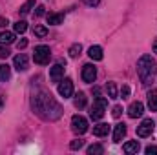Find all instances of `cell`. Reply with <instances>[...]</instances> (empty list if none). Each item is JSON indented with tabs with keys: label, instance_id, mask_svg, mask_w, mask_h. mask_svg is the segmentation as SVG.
<instances>
[{
	"label": "cell",
	"instance_id": "cell-1",
	"mask_svg": "<svg viewBox=\"0 0 157 155\" xmlns=\"http://www.w3.org/2000/svg\"><path fill=\"white\" fill-rule=\"evenodd\" d=\"M33 110L44 120H57L62 115V106L51 97V93L40 91L33 97Z\"/></svg>",
	"mask_w": 157,
	"mask_h": 155
},
{
	"label": "cell",
	"instance_id": "cell-2",
	"mask_svg": "<svg viewBox=\"0 0 157 155\" xmlns=\"http://www.w3.org/2000/svg\"><path fill=\"white\" fill-rule=\"evenodd\" d=\"M155 60L150 57V55H143L139 60H137V71H139V77L143 80L144 86H148L152 80H154V73H155Z\"/></svg>",
	"mask_w": 157,
	"mask_h": 155
},
{
	"label": "cell",
	"instance_id": "cell-3",
	"mask_svg": "<svg viewBox=\"0 0 157 155\" xmlns=\"http://www.w3.org/2000/svg\"><path fill=\"white\" fill-rule=\"evenodd\" d=\"M106 106H108V99L106 97H97L93 100L91 110H90V117L93 120H101L104 117V113H106Z\"/></svg>",
	"mask_w": 157,
	"mask_h": 155
},
{
	"label": "cell",
	"instance_id": "cell-4",
	"mask_svg": "<svg viewBox=\"0 0 157 155\" xmlns=\"http://www.w3.org/2000/svg\"><path fill=\"white\" fill-rule=\"evenodd\" d=\"M49 59H51V51H49V47H48V46H37V47H35L33 60H35L37 64L44 66V64H48V62H49Z\"/></svg>",
	"mask_w": 157,
	"mask_h": 155
},
{
	"label": "cell",
	"instance_id": "cell-5",
	"mask_svg": "<svg viewBox=\"0 0 157 155\" xmlns=\"http://www.w3.org/2000/svg\"><path fill=\"white\" fill-rule=\"evenodd\" d=\"M71 130L77 133V135H84L88 131V120L82 115H73L71 117Z\"/></svg>",
	"mask_w": 157,
	"mask_h": 155
},
{
	"label": "cell",
	"instance_id": "cell-6",
	"mask_svg": "<svg viewBox=\"0 0 157 155\" xmlns=\"http://www.w3.org/2000/svg\"><path fill=\"white\" fill-rule=\"evenodd\" d=\"M154 126H155V124H154L152 119H144V120L137 126V135L143 137V139H144V137H150L152 131H154Z\"/></svg>",
	"mask_w": 157,
	"mask_h": 155
},
{
	"label": "cell",
	"instance_id": "cell-7",
	"mask_svg": "<svg viewBox=\"0 0 157 155\" xmlns=\"http://www.w3.org/2000/svg\"><path fill=\"white\" fill-rule=\"evenodd\" d=\"M59 95L64 97V99H70L73 95V82H71V78L60 80V84H59Z\"/></svg>",
	"mask_w": 157,
	"mask_h": 155
},
{
	"label": "cell",
	"instance_id": "cell-8",
	"mask_svg": "<svg viewBox=\"0 0 157 155\" xmlns=\"http://www.w3.org/2000/svg\"><path fill=\"white\" fill-rule=\"evenodd\" d=\"M95 78H97V70H95L93 64L82 66V80H84V82L91 84V82H95Z\"/></svg>",
	"mask_w": 157,
	"mask_h": 155
},
{
	"label": "cell",
	"instance_id": "cell-9",
	"mask_svg": "<svg viewBox=\"0 0 157 155\" xmlns=\"http://www.w3.org/2000/svg\"><path fill=\"white\" fill-rule=\"evenodd\" d=\"M49 78H51V82H60L64 78V66L55 64L53 68H49Z\"/></svg>",
	"mask_w": 157,
	"mask_h": 155
},
{
	"label": "cell",
	"instance_id": "cell-10",
	"mask_svg": "<svg viewBox=\"0 0 157 155\" xmlns=\"http://www.w3.org/2000/svg\"><path fill=\"white\" fill-rule=\"evenodd\" d=\"M13 66L17 71H26L28 70V55L26 53H20L13 59Z\"/></svg>",
	"mask_w": 157,
	"mask_h": 155
},
{
	"label": "cell",
	"instance_id": "cell-11",
	"mask_svg": "<svg viewBox=\"0 0 157 155\" xmlns=\"http://www.w3.org/2000/svg\"><path fill=\"white\" fill-rule=\"evenodd\" d=\"M143 113H144L143 102H132L130 104V108H128V117L130 119H137V117H141Z\"/></svg>",
	"mask_w": 157,
	"mask_h": 155
},
{
	"label": "cell",
	"instance_id": "cell-12",
	"mask_svg": "<svg viewBox=\"0 0 157 155\" xmlns=\"http://www.w3.org/2000/svg\"><path fill=\"white\" fill-rule=\"evenodd\" d=\"M88 55L91 60H102V47L101 46H91L88 49Z\"/></svg>",
	"mask_w": 157,
	"mask_h": 155
},
{
	"label": "cell",
	"instance_id": "cell-13",
	"mask_svg": "<svg viewBox=\"0 0 157 155\" xmlns=\"http://www.w3.org/2000/svg\"><path fill=\"white\" fill-rule=\"evenodd\" d=\"M108 131H110V126L104 124V122L93 126V135H95V137H104V135H108Z\"/></svg>",
	"mask_w": 157,
	"mask_h": 155
},
{
	"label": "cell",
	"instance_id": "cell-14",
	"mask_svg": "<svg viewBox=\"0 0 157 155\" xmlns=\"http://www.w3.org/2000/svg\"><path fill=\"white\" fill-rule=\"evenodd\" d=\"M124 135H126V126L124 124H117L115 130H113V142H121Z\"/></svg>",
	"mask_w": 157,
	"mask_h": 155
},
{
	"label": "cell",
	"instance_id": "cell-15",
	"mask_svg": "<svg viewBox=\"0 0 157 155\" xmlns=\"http://www.w3.org/2000/svg\"><path fill=\"white\" fill-rule=\"evenodd\" d=\"M62 22H64V15H62V13H49V15H48V24L59 26V24H62Z\"/></svg>",
	"mask_w": 157,
	"mask_h": 155
},
{
	"label": "cell",
	"instance_id": "cell-16",
	"mask_svg": "<svg viewBox=\"0 0 157 155\" xmlns=\"http://www.w3.org/2000/svg\"><path fill=\"white\" fill-rule=\"evenodd\" d=\"M122 150H124V153H137V152L141 150V146H139L137 141H130V142H126V144L122 146Z\"/></svg>",
	"mask_w": 157,
	"mask_h": 155
},
{
	"label": "cell",
	"instance_id": "cell-17",
	"mask_svg": "<svg viewBox=\"0 0 157 155\" xmlns=\"http://www.w3.org/2000/svg\"><path fill=\"white\" fill-rule=\"evenodd\" d=\"M148 108L152 112H157V89L148 91Z\"/></svg>",
	"mask_w": 157,
	"mask_h": 155
},
{
	"label": "cell",
	"instance_id": "cell-18",
	"mask_svg": "<svg viewBox=\"0 0 157 155\" xmlns=\"http://www.w3.org/2000/svg\"><path fill=\"white\" fill-rule=\"evenodd\" d=\"M106 93H108V99H119L117 84H115V82H108V84H106Z\"/></svg>",
	"mask_w": 157,
	"mask_h": 155
},
{
	"label": "cell",
	"instance_id": "cell-19",
	"mask_svg": "<svg viewBox=\"0 0 157 155\" xmlns=\"http://www.w3.org/2000/svg\"><path fill=\"white\" fill-rule=\"evenodd\" d=\"M84 106H86V93L78 91L77 95H75V108H78V110H82Z\"/></svg>",
	"mask_w": 157,
	"mask_h": 155
},
{
	"label": "cell",
	"instance_id": "cell-20",
	"mask_svg": "<svg viewBox=\"0 0 157 155\" xmlns=\"http://www.w3.org/2000/svg\"><path fill=\"white\" fill-rule=\"evenodd\" d=\"M15 40V33L11 31H2L0 33V44H11Z\"/></svg>",
	"mask_w": 157,
	"mask_h": 155
},
{
	"label": "cell",
	"instance_id": "cell-21",
	"mask_svg": "<svg viewBox=\"0 0 157 155\" xmlns=\"http://www.w3.org/2000/svg\"><path fill=\"white\" fill-rule=\"evenodd\" d=\"M11 77V68L7 64H0V80H9Z\"/></svg>",
	"mask_w": 157,
	"mask_h": 155
},
{
	"label": "cell",
	"instance_id": "cell-22",
	"mask_svg": "<svg viewBox=\"0 0 157 155\" xmlns=\"http://www.w3.org/2000/svg\"><path fill=\"white\" fill-rule=\"evenodd\" d=\"M13 28H15V33H20V35H22V33H26V29H28V22H26V20H18V22H15Z\"/></svg>",
	"mask_w": 157,
	"mask_h": 155
},
{
	"label": "cell",
	"instance_id": "cell-23",
	"mask_svg": "<svg viewBox=\"0 0 157 155\" xmlns=\"http://www.w3.org/2000/svg\"><path fill=\"white\" fill-rule=\"evenodd\" d=\"M102 153H104V148L101 144H91L88 148V155H102Z\"/></svg>",
	"mask_w": 157,
	"mask_h": 155
},
{
	"label": "cell",
	"instance_id": "cell-24",
	"mask_svg": "<svg viewBox=\"0 0 157 155\" xmlns=\"http://www.w3.org/2000/svg\"><path fill=\"white\" fill-rule=\"evenodd\" d=\"M33 6H35V0H28L24 6H20V15H28L33 9Z\"/></svg>",
	"mask_w": 157,
	"mask_h": 155
},
{
	"label": "cell",
	"instance_id": "cell-25",
	"mask_svg": "<svg viewBox=\"0 0 157 155\" xmlns=\"http://www.w3.org/2000/svg\"><path fill=\"white\" fill-rule=\"evenodd\" d=\"M80 51H82V46H80V44H73V46L70 47V51H68V53H70V57H71V59H77L78 55H80Z\"/></svg>",
	"mask_w": 157,
	"mask_h": 155
},
{
	"label": "cell",
	"instance_id": "cell-26",
	"mask_svg": "<svg viewBox=\"0 0 157 155\" xmlns=\"http://www.w3.org/2000/svg\"><path fill=\"white\" fill-rule=\"evenodd\" d=\"M33 33H35L37 37H40V39H44V37L48 35V29H46L44 26H35V28H33Z\"/></svg>",
	"mask_w": 157,
	"mask_h": 155
},
{
	"label": "cell",
	"instance_id": "cell-27",
	"mask_svg": "<svg viewBox=\"0 0 157 155\" xmlns=\"http://www.w3.org/2000/svg\"><path fill=\"white\" fill-rule=\"evenodd\" d=\"M82 146H84V141H80V139H77V141H71V142H70V148H71V150H80Z\"/></svg>",
	"mask_w": 157,
	"mask_h": 155
},
{
	"label": "cell",
	"instance_id": "cell-28",
	"mask_svg": "<svg viewBox=\"0 0 157 155\" xmlns=\"http://www.w3.org/2000/svg\"><path fill=\"white\" fill-rule=\"evenodd\" d=\"M9 55H11L9 47H4V46H0V59H7Z\"/></svg>",
	"mask_w": 157,
	"mask_h": 155
},
{
	"label": "cell",
	"instance_id": "cell-29",
	"mask_svg": "<svg viewBox=\"0 0 157 155\" xmlns=\"http://www.w3.org/2000/svg\"><path fill=\"white\" fill-rule=\"evenodd\" d=\"M121 113H122V106H113V112H112L113 119H119V117H121Z\"/></svg>",
	"mask_w": 157,
	"mask_h": 155
},
{
	"label": "cell",
	"instance_id": "cell-30",
	"mask_svg": "<svg viewBox=\"0 0 157 155\" xmlns=\"http://www.w3.org/2000/svg\"><path fill=\"white\" fill-rule=\"evenodd\" d=\"M121 97H122V99H128V97H130V88H128V86H122V88H121Z\"/></svg>",
	"mask_w": 157,
	"mask_h": 155
},
{
	"label": "cell",
	"instance_id": "cell-31",
	"mask_svg": "<svg viewBox=\"0 0 157 155\" xmlns=\"http://www.w3.org/2000/svg\"><path fill=\"white\" fill-rule=\"evenodd\" d=\"M26 46H28V39H20L17 42V47H18V49H24Z\"/></svg>",
	"mask_w": 157,
	"mask_h": 155
},
{
	"label": "cell",
	"instance_id": "cell-32",
	"mask_svg": "<svg viewBox=\"0 0 157 155\" xmlns=\"http://www.w3.org/2000/svg\"><path fill=\"white\" fill-rule=\"evenodd\" d=\"M144 152H146V155H157V146H148Z\"/></svg>",
	"mask_w": 157,
	"mask_h": 155
},
{
	"label": "cell",
	"instance_id": "cell-33",
	"mask_svg": "<svg viewBox=\"0 0 157 155\" xmlns=\"http://www.w3.org/2000/svg\"><path fill=\"white\" fill-rule=\"evenodd\" d=\"M44 9H46V7H44V6H39V7H37V9H35V17H42V15H44V13H46V11H44Z\"/></svg>",
	"mask_w": 157,
	"mask_h": 155
},
{
	"label": "cell",
	"instance_id": "cell-34",
	"mask_svg": "<svg viewBox=\"0 0 157 155\" xmlns=\"http://www.w3.org/2000/svg\"><path fill=\"white\" fill-rule=\"evenodd\" d=\"M7 24H9V20L4 18V17H0V28H4V26H7Z\"/></svg>",
	"mask_w": 157,
	"mask_h": 155
},
{
	"label": "cell",
	"instance_id": "cell-35",
	"mask_svg": "<svg viewBox=\"0 0 157 155\" xmlns=\"http://www.w3.org/2000/svg\"><path fill=\"white\" fill-rule=\"evenodd\" d=\"M86 4H88V6H99L101 0H86Z\"/></svg>",
	"mask_w": 157,
	"mask_h": 155
},
{
	"label": "cell",
	"instance_id": "cell-36",
	"mask_svg": "<svg viewBox=\"0 0 157 155\" xmlns=\"http://www.w3.org/2000/svg\"><path fill=\"white\" fill-rule=\"evenodd\" d=\"M99 93H101V89L95 86V88H93V95H95V97H99Z\"/></svg>",
	"mask_w": 157,
	"mask_h": 155
},
{
	"label": "cell",
	"instance_id": "cell-37",
	"mask_svg": "<svg viewBox=\"0 0 157 155\" xmlns=\"http://www.w3.org/2000/svg\"><path fill=\"white\" fill-rule=\"evenodd\" d=\"M154 51L157 53V39H155V42H154Z\"/></svg>",
	"mask_w": 157,
	"mask_h": 155
},
{
	"label": "cell",
	"instance_id": "cell-38",
	"mask_svg": "<svg viewBox=\"0 0 157 155\" xmlns=\"http://www.w3.org/2000/svg\"><path fill=\"white\" fill-rule=\"evenodd\" d=\"M2 104H4V99H2V97H0V108H2Z\"/></svg>",
	"mask_w": 157,
	"mask_h": 155
}]
</instances>
